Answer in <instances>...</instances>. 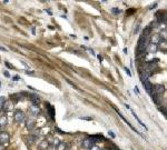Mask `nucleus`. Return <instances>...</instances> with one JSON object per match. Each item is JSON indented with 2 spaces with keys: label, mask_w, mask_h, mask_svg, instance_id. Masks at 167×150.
<instances>
[{
  "label": "nucleus",
  "mask_w": 167,
  "mask_h": 150,
  "mask_svg": "<svg viewBox=\"0 0 167 150\" xmlns=\"http://www.w3.org/2000/svg\"><path fill=\"white\" fill-rule=\"evenodd\" d=\"M49 150H56L55 148H51V149H49Z\"/></svg>",
  "instance_id": "obj_31"
},
{
  "label": "nucleus",
  "mask_w": 167,
  "mask_h": 150,
  "mask_svg": "<svg viewBox=\"0 0 167 150\" xmlns=\"http://www.w3.org/2000/svg\"><path fill=\"white\" fill-rule=\"evenodd\" d=\"M150 32H152V30H150V27H147V28L143 31V36H144V37H146V38H147V37H148V36L150 35Z\"/></svg>",
  "instance_id": "obj_15"
},
{
  "label": "nucleus",
  "mask_w": 167,
  "mask_h": 150,
  "mask_svg": "<svg viewBox=\"0 0 167 150\" xmlns=\"http://www.w3.org/2000/svg\"><path fill=\"white\" fill-rule=\"evenodd\" d=\"M30 112H31L32 113V115H35V116H37V115H38V113L40 112V109H39V107L38 106H31V107H30Z\"/></svg>",
  "instance_id": "obj_13"
},
{
  "label": "nucleus",
  "mask_w": 167,
  "mask_h": 150,
  "mask_svg": "<svg viewBox=\"0 0 167 150\" xmlns=\"http://www.w3.org/2000/svg\"><path fill=\"white\" fill-rule=\"evenodd\" d=\"M89 150H101V149H100V147L97 145V143H94V145L89 148Z\"/></svg>",
  "instance_id": "obj_17"
},
{
  "label": "nucleus",
  "mask_w": 167,
  "mask_h": 150,
  "mask_svg": "<svg viewBox=\"0 0 167 150\" xmlns=\"http://www.w3.org/2000/svg\"><path fill=\"white\" fill-rule=\"evenodd\" d=\"M70 149V143L68 142H60L57 146V150H69Z\"/></svg>",
  "instance_id": "obj_11"
},
{
  "label": "nucleus",
  "mask_w": 167,
  "mask_h": 150,
  "mask_svg": "<svg viewBox=\"0 0 167 150\" xmlns=\"http://www.w3.org/2000/svg\"><path fill=\"white\" fill-rule=\"evenodd\" d=\"M143 86H144V88H145L146 91L148 92L149 95H152L153 91H154V86H153V83L150 82V81H144V82H143Z\"/></svg>",
  "instance_id": "obj_6"
},
{
  "label": "nucleus",
  "mask_w": 167,
  "mask_h": 150,
  "mask_svg": "<svg viewBox=\"0 0 167 150\" xmlns=\"http://www.w3.org/2000/svg\"><path fill=\"white\" fill-rule=\"evenodd\" d=\"M125 70H126V72H127V75H128V76H132V73H130V71H129V69H128V68H127V67H126V68H125Z\"/></svg>",
  "instance_id": "obj_22"
},
{
  "label": "nucleus",
  "mask_w": 167,
  "mask_h": 150,
  "mask_svg": "<svg viewBox=\"0 0 167 150\" xmlns=\"http://www.w3.org/2000/svg\"><path fill=\"white\" fill-rule=\"evenodd\" d=\"M29 99H30V101L32 102L33 106H38L40 103V98L38 97V95H36V93H30Z\"/></svg>",
  "instance_id": "obj_7"
},
{
  "label": "nucleus",
  "mask_w": 167,
  "mask_h": 150,
  "mask_svg": "<svg viewBox=\"0 0 167 150\" xmlns=\"http://www.w3.org/2000/svg\"><path fill=\"white\" fill-rule=\"evenodd\" d=\"M101 150H109L108 148H104V149H101Z\"/></svg>",
  "instance_id": "obj_30"
},
{
  "label": "nucleus",
  "mask_w": 167,
  "mask_h": 150,
  "mask_svg": "<svg viewBox=\"0 0 167 150\" xmlns=\"http://www.w3.org/2000/svg\"><path fill=\"white\" fill-rule=\"evenodd\" d=\"M35 140H36V137L35 136H28L27 142H28V145H32V143L35 142Z\"/></svg>",
  "instance_id": "obj_16"
},
{
  "label": "nucleus",
  "mask_w": 167,
  "mask_h": 150,
  "mask_svg": "<svg viewBox=\"0 0 167 150\" xmlns=\"http://www.w3.org/2000/svg\"><path fill=\"white\" fill-rule=\"evenodd\" d=\"M0 50H3V51H6V49L3 48V47H0Z\"/></svg>",
  "instance_id": "obj_28"
},
{
  "label": "nucleus",
  "mask_w": 167,
  "mask_h": 150,
  "mask_svg": "<svg viewBox=\"0 0 167 150\" xmlns=\"http://www.w3.org/2000/svg\"><path fill=\"white\" fill-rule=\"evenodd\" d=\"M164 91H165V87H164L163 85H156L155 86V95L156 96H162L163 93H164Z\"/></svg>",
  "instance_id": "obj_10"
},
{
  "label": "nucleus",
  "mask_w": 167,
  "mask_h": 150,
  "mask_svg": "<svg viewBox=\"0 0 167 150\" xmlns=\"http://www.w3.org/2000/svg\"><path fill=\"white\" fill-rule=\"evenodd\" d=\"M13 119H15V121L17 123H22V122H25L26 121V115H25V112L22 111V110H16L15 113H13Z\"/></svg>",
  "instance_id": "obj_2"
},
{
  "label": "nucleus",
  "mask_w": 167,
  "mask_h": 150,
  "mask_svg": "<svg viewBox=\"0 0 167 150\" xmlns=\"http://www.w3.org/2000/svg\"><path fill=\"white\" fill-rule=\"evenodd\" d=\"M48 107H49V115H50V117L53 119V107L52 106H50V105H48Z\"/></svg>",
  "instance_id": "obj_18"
},
{
  "label": "nucleus",
  "mask_w": 167,
  "mask_h": 150,
  "mask_svg": "<svg viewBox=\"0 0 167 150\" xmlns=\"http://www.w3.org/2000/svg\"><path fill=\"white\" fill-rule=\"evenodd\" d=\"M92 145H94V141L91 140V138H90V137H87V138H85V139L82 140V142H81V147H82L84 149H89Z\"/></svg>",
  "instance_id": "obj_5"
},
{
  "label": "nucleus",
  "mask_w": 167,
  "mask_h": 150,
  "mask_svg": "<svg viewBox=\"0 0 167 150\" xmlns=\"http://www.w3.org/2000/svg\"><path fill=\"white\" fill-rule=\"evenodd\" d=\"M12 108H13V105H12L11 101H9V100H8V101H5V103H3L2 107H1V109L3 110V111H6V112L11 111Z\"/></svg>",
  "instance_id": "obj_8"
},
{
  "label": "nucleus",
  "mask_w": 167,
  "mask_h": 150,
  "mask_svg": "<svg viewBox=\"0 0 167 150\" xmlns=\"http://www.w3.org/2000/svg\"><path fill=\"white\" fill-rule=\"evenodd\" d=\"M134 90H135L136 93H139V90H138V88H137V87H135V89H134Z\"/></svg>",
  "instance_id": "obj_24"
},
{
  "label": "nucleus",
  "mask_w": 167,
  "mask_h": 150,
  "mask_svg": "<svg viewBox=\"0 0 167 150\" xmlns=\"http://www.w3.org/2000/svg\"><path fill=\"white\" fill-rule=\"evenodd\" d=\"M97 57H98V60H99V61H103V57H101V56H97Z\"/></svg>",
  "instance_id": "obj_25"
},
{
  "label": "nucleus",
  "mask_w": 167,
  "mask_h": 150,
  "mask_svg": "<svg viewBox=\"0 0 167 150\" xmlns=\"http://www.w3.org/2000/svg\"><path fill=\"white\" fill-rule=\"evenodd\" d=\"M5 76H6V77H10V75H9V73H8V72H7V71L5 72Z\"/></svg>",
  "instance_id": "obj_27"
},
{
  "label": "nucleus",
  "mask_w": 167,
  "mask_h": 150,
  "mask_svg": "<svg viewBox=\"0 0 167 150\" xmlns=\"http://www.w3.org/2000/svg\"><path fill=\"white\" fill-rule=\"evenodd\" d=\"M10 141V135L7 131H0V143L6 147Z\"/></svg>",
  "instance_id": "obj_3"
},
{
  "label": "nucleus",
  "mask_w": 167,
  "mask_h": 150,
  "mask_svg": "<svg viewBox=\"0 0 167 150\" xmlns=\"http://www.w3.org/2000/svg\"><path fill=\"white\" fill-rule=\"evenodd\" d=\"M6 65H7V67H8V68H11V69L13 68V67H12L11 65H10V63H9V62H6Z\"/></svg>",
  "instance_id": "obj_23"
},
{
  "label": "nucleus",
  "mask_w": 167,
  "mask_h": 150,
  "mask_svg": "<svg viewBox=\"0 0 167 150\" xmlns=\"http://www.w3.org/2000/svg\"><path fill=\"white\" fill-rule=\"evenodd\" d=\"M112 11H113L114 15H119V13L122 12V11H120V9H117V8H113Z\"/></svg>",
  "instance_id": "obj_19"
},
{
  "label": "nucleus",
  "mask_w": 167,
  "mask_h": 150,
  "mask_svg": "<svg viewBox=\"0 0 167 150\" xmlns=\"http://www.w3.org/2000/svg\"><path fill=\"white\" fill-rule=\"evenodd\" d=\"M3 149H5V147H3L1 143H0V150H3Z\"/></svg>",
  "instance_id": "obj_26"
},
{
  "label": "nucleus",
  "mask_w": 167,
  "mask_h": 150,
  "mask_svg": "<svg viewBox=\"0 0 167 150\" xmlns=\"http://www.w3.org/2000/svg\"><path fill=\"white\" fill-rule=\"evenodd\" d=\"M48 148H50V143H49V141L47 139L42 140V141L38 145V149L39 150H47Z\"/></svg>",
  "instance_id": "obj_9"
},
{
  "label": "nucleus",
  "mask_w": 167,
  "mask_h": 150,
  "mask_svg": "<svg viewBox=\"0 0 167 150\" xmlns=\"http://www.w3.org/2000/svg\"><path fill=\"white\" fill-rule=\"evenodd\" d=\"M5 101H6V99H5V97H0V108L2 107V105L5 103Z\"/></svg>",
  "instance_id": "obj_20"
},
{
  "label": "nucleus",
  "mask_w": 167,
  "mask_h": 150,
  "mask_svg": "<svg viewBox=\"0 0 167 150\" xmlns=\"http://www.w3.org/2000/svg\"><path fill=\"white\" fill-rule=\"evenodd\" d=\"M149 46V40L146 38V37L142 36L139 38L138 41V49H137V55H140L142 52H145V49Z\"/></svg>",
  "instance_id": "obj_1"
},
{
  "label": "nucleus",
  "mask_w": 167,
  "mask_h": 150,
  "mask_svg": "<svg viewBox=\"0 0 167 150\" xmlns=\"http://www.w3.org/2000/svg\"><path fill=\"white\" fill-rule=\"evenodd\" d=\"M109 150H117V148H112V149H109Z\"/></svg>",
  "instance_id": "obj_29"
},
{
  "label": "nucleus",
  "mask_w": 167,
  "mask_h": 150,
  "mask_svg": "<svg viewBox=\"0 0 167 150\" xmlns=\"http://www.w3.org/2000/svg\"><path fill=\"white\" fill-rule=\"evenodd\" d=\"M147 48H149L148 51L152 52V53H153V52H156L157 50H158V49H157V45H150V46L147 47Z\"/></svg>",
  "instance_id": "obj_14"
},
{
  "label": "nucleus",
  "mask_w": 167,
  "mask_h": 150,
  "mask_svg": "<svg viewBox=\"0 0 167 150\" xmlns=\"http://www.w3.org/2000/svg\"><path fill=\"white\" fill-rule=\"evenodd\" d=\"M8 123V119H7L6 116H0V128H5Z\"/></svg>",
  "instance_id": "obj_12"
},
{
  "label": "nucleus",
  "mask_w": 167,
  "mask_h": 150,
  "mask_svg": "<svg viewBox=\"0 0 167 150\" xmlns=\"http://www.w3.org/2000/svg\"><path fill=\"white\" fill-rule=\"evenodd\" d=\"M26 128L29 130V131H32L36 128V120L32 118H29L26 120Z\"/></svg>",
  "instance_id": "obj_4"
},
{
  "label": "nucleus",
  "mask_w": 167,
  "mask_h": 150,
  "mask_svg": "<svg viewBox=\"0 0 167 150\" xmlns=\"http://www.w3.org/2000/svg\"><path fill=\"white\" fill-rule=\"evenodd\" d=\"M134 11H135V9H129L128 11H127V15H133Z\"/></svg>",
  "instance_id": "obj_21"
}]
</instances>
